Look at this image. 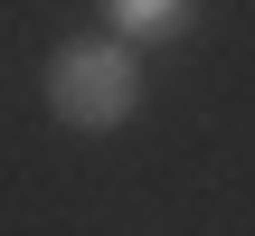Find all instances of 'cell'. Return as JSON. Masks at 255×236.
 Segmentation results:
<instances>
[{
	"mask_svg": "<svg viewBox=\"0 0 255 236\" xmlns=\"http://www.w3.org/2000/svg\"><path fill=\"white\" fill-rule=\"evenodd\" d=\"M142 57L123 47V38H76V47H57L47 57V114L57 123H76V132H114V123H132L142 114Z\"/></svg>",
	"mask_w": 255,
	"mask_h": 236,
	"instance_id": "cell-1",
	"label": "cell"
},
{
	"mask_svg": "<svg viewBox=\"0 0 255 236\" xmlns=\"http://www.w3.org/2000/svg\"><path fill=\"white\" fill-rule=\"evenodd\" d=\"M189 28H199V0H104V38H123L132 57L161 38H189Z\"/></svg>",
	"mask_w": 255,
	"mask_h": 236,
	"instance_id": "cell-2",
	"label": "cell"
}]
</instances>
